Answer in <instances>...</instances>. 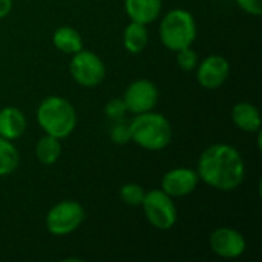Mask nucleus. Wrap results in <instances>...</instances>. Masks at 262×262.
Masks as SVG:
<instances>
[{"instance_id": "obj_1", "label": "nucleus", "mask_w": 262, "mask_h": 262, "mask_svg": "<svg viewBox=\"0 0 262 262\" xmlns=\"http://www.w3.org/2000/svg\"><path fill=\"white\" fill-rule=\"evenodd\" d=\"M195 170L200 181L220 192H233L246 180V161L241 152L226 143L204 149Z\"/></svg>"}, {"instance_id": "obj_2", "label": "nucleus", "mask_w": 262, "mask_h": 262, "mask_svg": "<svg viewBox=\"0 0 262 262\" xmlns=\"http://www.w3.org/2000/svg\"><path fill=\"white\" fill-rule=\"evenodd\" d=\"M35 118L41 130L58 140L68 138L77 127L78 115L74 104L60 95H49L37 107Z\"/></svg>"}, {"instance_id": "obj_3", "label": "nucleus", "mask_w": 262, "mask_h": 262, "mask_svg": "<svg viewBox=\"0 0 262 262\" xmlns=\"http://www.w3.org/2000/svg\"><path fill=\"white\" fill-rule=\"evenodd\" d=\"M129 130L130 141L150 152H160L166 149L173 137L170 121L163 114L154 111L137 114L129 121Z\"/></svg>"}, {"instance_id": "obj_4", "label": "nucleus", "mask_w": 262, "mask_h": 262, "mask_svg": "<svg viewBox=\"0 0 262 262\" xmlns=\"http://www.w3.org/2000/svg\"><path fill=\"white\" fill-rule=\"evenodd\" d=\"M198 35V26L193 14L183 8H175L167 11L158 26V37L161 45L177 52L183 48L192 46Z\"/></svg>"}, {"instance_id": "obj_5", "label": "nucleus", "mask_w": 262, "mask_h": 262, "mask_svg": "<svg viewBox=\"0 0 262 262\" xmlns=\"http://www.w3.org/2000/svg\"><path fill=\"white\" fill-rule=\"evenodd\" d=\"M140 207H143L149 224L157 230H170L178 221V209L173 198L161 189H152L146 192Z\"/></svg>"}, {"instance_id": "obj_6", "label": "nucleus", "mask_w": 262, "mask_h": 262, "mask_svg": "<svg viewBox=\"0 0 262 262\" xmlns=\"http://www.w3.org/2000/svg\"><path fill=\"white\" fill-rule=\"evenodd\" d=\"M84 207L74 200H64L54 204L46 213V229L54 236H66L74 233L84 221Z\"/></svg>"}, {"instance_id": "obj_7", "label": "nucleus", "mask_w": 262, "mask_h": 262, "mask_svg": "<svg viewBox=\"0 0 262 262\" xmlns=\"http://www.w3.org/2000/svg\"><path fill=\"white\" fill-rule=\"evenodd\" d=\"M69 74L77 84L83 88H95L104 81L106 66L98 54L81 49L72 54L69 61Z\"/></svg>"}, {"instance_id": "obj_8", "label": "nucleus", "mask_w": 262, "mask_h": 262, "mask_svg": "<svg viewBox=\"0 0 262 262\" xmlns=\"http://www.w3.org/2000/svg\"><path fill=\"white\" fill-rule=\"evenodd\" d=\"M121 98L126 104L127 112L137 115V114L154 111L155 106L158 104L160 92L154 81L147 78H138V80H134L124 89V94Z\"/></svg>"}, {"instance_id": "obj_9", "label": "nucleus", "mask_w": 262, "mask_h": 262, "mask_svg": "<svg viewBox=\"0 0 262 262\" xmlns=\"http://www.w3.org/2000/svg\"><path fill=\"white\" fill-rule=\"evenodd\" d=\"M209 247L213 255L223 259H238L247 250V241L233 227H218L209 236Z\"/></svg>"}, {"instance_id": "obj_10", "label": "nucleus", "mask_w": 262, "mask_h": 262, "mask_svg": "<svg viewBox=\"0 0 262 262\" xmlns=\"http://www.w3.org/2000/svg\"><path fill=\"white\" fill-rule=\"evenodd\" d=\"M195 72L198 84L204 89L213 91L227 81L230 75V63L220 54H210L198 63Z\"/></svg>"}, {"instance_id": "obj_11", "label": "nucleus", "mask_w": 262, "mask_h": 262, "mask_svg": "<svg viewBox=\"0 0 262 262\" xmlns=\"http://www.w3.org/2000/svg\"><path fill=\"white\" fill-rule=\"evenodd\" d=\"M200 177L195 169L175 167L167 170L161 178V190L172 198H183L196 190Z\"/></svg>"}, {"instance_id": "obj_12", "label": "nucleus", "mask_w": 262, "mask_h": 262, "mask_svg": "<svg viewBox=\"0 0 262 262\" xmlns=\"http://www.w3.org/2000/svg\"><path fill=\"white\" fill-rule=\"evenodd\" d=\"M28 127L26 115L15 106H5L0 109V137L9 141L18 140Z\"/></svg>"}, {"instance_id": "obj_13", "label": "nucleus", "mask_w": 262, "mask_h": 262, "mask_svg": "<svg viewBox=\"0 0 262 262\" xmlns=\"http://www.w3.org/2000/svg\"><path fill=\"white\" fill-rule=\"evenodd\" d=\"M124 11L130 21L150 25L161 17L163 0H124Z\"/></svg>"}, {"instance_id": "obj_14", "label": "nucleus", "mask_w": 262, "mask_h": 262, "mask_svg": "<svg viewBox=\"0 0 262 262\" xmlns=\"http://www.w3.org/2000/svg\"><path fill=\"white\" fill-rule=\"evenodd\" d=\"M232 121L239 130L247 134H258L261 130V112L249 101H239L232 107Z\"/></svg>"}, {"instance_id": "obj_15", "label": "nucleus", "mask_w": 262, "mask_h": 262, "mask_svg": "<svg viewBox=\"0 0 262 262\" xmlns=\"http://www.w3.org/2000/svg\"><path fill=\"white\" fill-rule=\"evenodd\" d=\"M147 43H149L147 25H143V23H138V21H130L124 28V31H123V46L129 54L137 55V54L143 52L146 49Z\"/></svg>"}, {"instance_id": "obj_16", "label": "nucleus", "mask_w": 262, "mask_h": 262, "mask_svg": "<svg viewBox=\"0 0 262 262\" xmlns=\"http://www.w3.org/2000/svg\"><path fill=\"white\" fill-rule=\"evenodd\" d=\"M54 46L63 54H75L83 49V37L72 26H60L52 34Z\"/></svg>"}, {"instance_id": "obj_17", "label": "nucleus", "mask_w": 262, "mask_h": 262, "mask_svg": "<svg viewBox=\"0 0 262 262\" xmlns=\"http://www.w3.org/2000/svg\"><path fill=\"white\" fill-rule=\"evenodd\" d=\"M61 140L45 134L35 144V158L43 166H52L61 157Z\"/></svg>"}, {"instance_id": "obj_18", "label": "nucleus", "mask_w": 262, "mask_h": 262, "mask_svg": "<svg viewBox=\"0 0 262 262\" xmlns=\"http://www.w3.org/2000/svg\"><path fill=\"white\" fill-rule=\"evenodd\" d=\"M18 164H20V154L14 141L0 137V177H8L14 173Z\"/></svg>"}, {"instance_id": "obj_19", "label": "nucleus", "mask_w": 262, "mask_h": 262, "mask_svg": "<svg viewBox=\"0 0 262 262\" xmlns=\"http://www.w3.org/2000/svg\"><path fill=\"white\" fill-rule=\"evenodd\" d=\"M146 190L137 183H126L120 187V198L124 204L132 207H140L144 200Z\"/></svg>"}, {"instance_id": "obj_20", "label": "nucleus", "mask_w": 262, "mask_h": 262, "mask_svg": "<svg viewBox=\"0 0 262 262\" xmlns=\"http://www.w3.org/2000/svg\"><path fill=\"white\" fill-rule=\"evenodd\" d=\"M175 54H177V63L183 71L192 72L196 69L198 63H200V57H198V52L192 46L183 48V49L177 51Z\"/></svg>"}, {"instance_id": "obj_21", "label": "nucleus", "mask_w": 262, "mask_h": 262, "mask_svg": "<svg viewBox=\"0 0 262 262\" xmlns=\"http://www.w3.org/2000/svg\"><path fill=\"white\" fill-rule=\"evenodd\" d=\"M109 137H111L112 143H115V144H126V143H129L130 141L129 123L124 118L112 121V126L109 129Z\"/></svg>"}, {"instance_id": "obj_22", "label": "nucleus", "mask_w": 262, "mask_h": 262, "mask_svg": "<svg viewBox=\"0 0 262 262\" xmlns=\"http://www.w3.org/2000/svg\"><path fill=\"white\" fill-rule=\"evenodd\" d=\"M104 114L107 115V118L111 121L124 118V115L127 114V109H126V104H124L123 98H112V100H109L106 103V106H104Z\"/></svg>"}, {"instance_id": "obj_23", "label": "nucleus", "mask_w": 262, "mask_h": 262, "mask_svg": "<svg viewBox=\"0 0 262 262\" xmlns=\"http://www.w3.org/2000/svg\"><path fill=\"white\" fill-rule=\"evenodd\" d=\"M236 5L247 14L259 17L262 14V0H235Z\"/></svg>"}, {"instance_id": "obj_24", "label": "nucleus", "mask_w": 262, "mask_h": 262, "mask_svg": "<svg viewBox=\"0 0 262 262\" xmlns=\"http://www.w3.org/2000/svg\"><path fill=\"white\" fill-rule=\"evenodd\" d=\"M12 11V0H0V20L6 18Z\"/></svg>"}]
</instances>
